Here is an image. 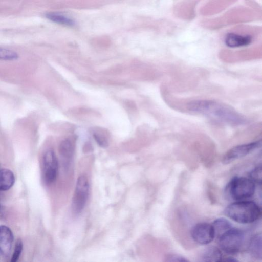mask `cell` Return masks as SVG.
<instances>
[{
    "mask_svg": "<svg viewBox=\"0 0 262 262\" xmlns=\"http://www.w3.org/2000/svg\"><path fill=\"white\" fill-rule=\"evenodd\" d=\"M18 58V55L15 51L0 47V60H15Z\"/></svg>",
    "mask_w": 262,
    "mask_h": 262,
    "instance_id": "e0dca14e",
    "label": "cell"
},
{
    "mask_svg": "<svg viewBox=\"0 0 262 262\" xmlns=\"http://www.w3.org/2000/svg\"><path fill=\"white\" fill-rule=\"evenodd\" d=\"M93 136L95 141L100 146L105 147L107 146V141L104 136L96 133L93 134Z\"/></svg>",
    "mask_w": 262,
    "mask_h": 262,
    "instance_id": "ffe728a7",
    "label": "cell"
},
{
    "mask_svg": "<svg viewBox=\"0 0 262 262\" xmlns=\"http://www.w3.org/2000/svg\"><path fill=\"white\" fill-rule=\"evenodd\" d=\"M255 191V183L250 178L246 177H234L226 188V192L236 201L251 197Z\"/></svg>",
    "mask_w": 262,
    "mask_h": 262,
    "instance_id": "3957f363",
    "label": "cell"
},
{
    "mask_svg": "<svg viewBox=\"0 0 262 262\" xmlns=\"http://www.w3.org/2000/svg\"><path fill=\"white\" fill-rule=\"evenodd\" d=\"M225 214L231 220L242 224H249L258 220L261 215V208L255 202L237 201L227 206Z\"/></svg>",
    "mask_w": 262,
    "mask_h": 262,
    "instance_id": "7a4b0ae2",
    "label": "cell"
},
{
    "mask_svg": "<svg viewBox=\"0 0 262 262\" xmlns=\"http://www.w3.org/2000/svg\"><path fill=\"white\" fill-rule=\"evenodd\" d=\"M59 152L63 161L64 166L67 168L74 152L72 142L68 139L62 141L59 146Z\"/></svg>",
    "mask_w": 262,
    "mask_h": 262,
    "instance_id": "8fae6325",
    "label": "cell"
},
{
    "mask_svg": "<svg viewBox=\"0 0 262 262\" xmlns=\"http://www.w3.org/2000/svg\"><path fill=\"white\" fill-rule=\"evenodd\" d=\"M15 182L13 173L8 169H0V191L9 189Z\"/></svg>",
    "mask_w": 262,
    "mask_h": 262,
    "instance_id": "4fadbf2b",
    "label": "cell"
},
{
    "mask_svg": "<svg viewBox=\"0 0 262 262\" xmlns=\"http://www.w3.org/2000/svg\"><path fill=\"white\" fill-rule=\"evenodd\" d=\"M261 167L258 166L255 167L249 173V178L255 183L261 184Z\"/></svg>",
    "mask_w": 262,
    "mask_h": 262,
    "instance_id": "ac0fdd59",
    "label": "cell"
},
{
    "mask_svg": "<svg viewBox=\"0 0 262 262\" xmlns=\"http://www.w3.org/2000/svg\"><path fill=\"white\" fill-rule=\"evenodd\" d=\"M252 41L250 35H242L235 33H229L225 38V43L231 48H236L249 45Z\"/></svg>",
    "mask_w": 262,
    "mask_h": 262,
    "instance_id": "30bf717a",
    "label": "cell"
},
{
    "mask_svg": "<svg viewBox=\"0 0 262 262\" xmlns=\"http://www.w3.org/2000/svg\"><path fill=\"white\" fill-rule=\"evenodd\" d=\"M261 140H258L251 143L234 146L229 149L223 158V163L228 164L237 159L241 158L251 153L256 149L260 147Z\"/></svg>",
    "mask_w": 262,
    "mask_h": 262,
    "instance_id": "8992f818",
    "label": "cell"
},
{
    "mask_svg": "<svg viewBox=\"0 0 262 262\" xmlns=\"http://www.w3.org/2000/svg\"><path fill=\"white\" fill-rule=\"evenodd\" d=\"M187 108L192 113L203 115L216 121L239 126L246 124L248 120L245 116L230 106L212 100H195L187 104Z\"/></svg>",
    "mask_w": 262,
    "mask_h": 262,
    "instance_id": "6da1fadb",
    "label": "cell"
},
{
    "mask_svg": "<svg viewBox=\"0 0 262 262\" xmlns=\"http://www.w3.org/2000/svg\"><path fill=\"white\" fill-rule=\"evenodd\" d=\"M215 237H219L223 233L232 228L231 223L224 218H219L214 221L212 224Z\"/></svg>",
    "mask_w": 262,
    "mask_h": 262,
    "instance_id": "9a60e30c",
    "label": "cell"
},
{
    "mask_svg": "<svg viewBox=\"0 0 262 262\" xmlns=\"http://www.w3.org/2000/svg\"><path fill=\"white\" fill-rule=\"evenodd\" d=\"M58 168V164L56 155L53 150H48L43 158V176L47 184H52L55 181Z\"/></svg>",
    "mask_w": 262,
    "mask_h": 262,
    "instance_id": "52a82bcc",
    "label": "cell"
},
{
    "mask_svg": "<svg viewBox=\"0 0 262 262\" xmlns=\"http://www.w3.org/2000/svg\"><path fill=\"white\" fill-rule=\"evenodd\" d=\"M191 235L197 243L207 245L213 240L215 233L212 224L203 222L198 223L193 227Z\"/></svg>",
    "mask_w": 262,
    "mask_h": 262,
    "instance_id": "ba28073f",
    "label": "cell"
},
{
    "mask_svg": "<svg viewBox=\"0 0 262 262\" xmlns=\"http://www.w3.org/2000/svg\"><path fill=\"white\" fill-rule=\"evenodd\" d=\"M249 250L251 255L257 258L261 259V235L257 234L250 240Z\"/></svg>",
    "mask_w": 262,
    "mask_h": 262,
    "instance_id": "5bb4252c",
    "label": "cell"
},
{
    "mask_svg": "<svg viewBox=\"0 0 262 262\" xmlns=\"http://www.w3.org/2000/svg\"><path fill=\"white\" fill-rule=\"evenodd\" d=\"M89 191V183L84 175L79 176L77 180L72 200V209L76 214L80 213L86 204Z\"/></svg>",
    "mask_w": 262,
    "mask_h": 262,
    "instance_id": "5b68a950",
    "label": "cell"
},
{
    "mask_svg": "<svg viewBox=\"0 0 262 262\" xmlns=\"http://www.w3.org/2000/svg\"><path fill=\"white\" fill-rule=\"evenodd\" d=\"M13 241L11 229L5 226H0V254L4 256L9 255Z\"/></svg>",
    "mask_w": 262,
    "mask_h": 262,
    "instance_id": "9c48e42d",
    "label": "cell"
},
{
    "mask_svg": "<svg viewBox=\"0 0 262 262\" xmlns=\"http://www.w3.org/2000/svg\"><path fill=\"white\" fill-rule=\"evenodd\" d=\"M23 247V244L20 239H17L15 244V246L12 256L11 261L16 262L17 261L21 253Z\"/></svg>",
    "mask_w": 262,
    "mask_h": 262,
    "instance_id": "d6986e66",
    "label": "cell"
},
{
    "mask_svg": "<svg viewBox=\"0 0 262 262\" xmlns=\"http://www.w3.org/2000/svg\"><path fill=\"white\" fill-rule=\"evenodd\" d=\"M166 261H187V259L184 257L177 255H169L166 257Z\"/></svg>",
    "mask_w": 262,
    "mask_h": 262,
    "instance_id": "44dd1931",
    "label": "cell"
},
{
    "mask_svg": "<svg viewBox=\"0 0 262 262\" xmlns=\"http://www.w3.org/2000/svg\"><path fill=\"white\" fill-rule=\"evenodd\" d=\"M217 238L220 247L223 251L234 254L240 250L244 243V234L242 230L232 227Z\"/></svg>",
    "mask_w": 262,
    "mask_h": 262,
    "instance_id": "277c9868",
    "label": "cell"
},
{
    "mask_svg": "<svg viewBox=\"0 0 262 262\" xmlns=\"http://www.w3.org/2000/svg\"><path fill=\"white\" fill-rule=\"evenodd\" d=\"M222 254L221 250L215 246H209L204 249L201 255L202 261H221Z\"/></svg>",
    "mask_w": 262,
    "mask_h": 262,
    "instance_id": "7c38bea8",
    "label": "cell"
},
{
    "mask_svg": "<svg viewBox=\"0 0 262 262\" xmlns=\"http://www.w3.org/2000/svg\"><path fill=\"white\" fill-rule=\"evenodd\" d=\"M46 16L49 20L59 24L72 26L74 24L72 19L58 13H48L46 14Z\"/></svg>",
    "mask_w": 262,
    "mask_h": 262,
    "instance_id": "2e32d148",
    "label": "cell"
}]
</instances>
